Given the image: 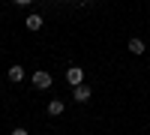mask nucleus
I'll list each match as a JSON object with an SVG mask.
<instances>
[{"label":"nucleus","instance_id":"4","mask_svg":"<svg viewBox=\"0 0 150 135\" xmlns=\"http://www.w3.org/2000/svg\"><path fill=\"white\" fill-rule=\"evenodd\" d=\"M144 48H147V45H144L141 39H135V36L129 39V51H132V54H144Z\"/></svg>","mask_w":150,"mask_h":135},{"label":"nucleus","instance_id":"1","mask_svg":"<svg viewBox=\"0 0 150 135\" xmlns=\"http://www.w3.org/2000/svg\"><path fill=\"white\" fill-rule=\"evenodd\" d=\"M30 81H33V87H36V90H48V87H51V72H45V69H36Z\"/></svg>","mask_w":150,"mask_h":135},{"label":"nucleus","instance_id":"5","mask_svg":"<svg viewBox=\"0 0 150 135\" xmlns=\"http://www.w3.org/2000/svg\"><path fill=\"white\" fill-rule=\"evenodd\" d=\"M9 81H12V84L24 81V69H21V66H12V69H9Z\"/></svg>","mask_w":150,"mask_h":135},{"label":"nucleus","instance_id":"2","mask_svg":"<svg viewBox=\"0 0 150 135\" xmlns=\"http://www.w3.org/2000/svg\"><path fill=\"white\" fill-rule=\"evenodd\" d=\"M66 81L72 84V87L84 84V69H81V66H69V69H66Z\"/></svg>","mask_w":150,"mask_h":135},{"label":"nucleus","instance_id":"6","mask_svg":"<svg viewBox=\"0 0 150 135\" xmlns=\"http://www.w3.org/2000/svg\"><path fill=\"white\" fill-rule=\"evenodd\" d=\"M48 114H51V117H57V114H63V102H60V99H54V102H48Z\"/></svg>","mask_w":150,"mask_h":135},{"label":"nucleus","instance_id":"3","mask_svg":"<svg viewBox=\"0 0 150 135\" xmlns=\"http://www.w3.org/2000/svg\"><path fill=\"white\" fill-rule=\"evenodd\" d=\"M72 99L75 102H87L90 99V87H87V84H78V87L72 90Z\"/></svg>","mask_w":150,"mask_h":135},{"label":"nucleus","instance_id":"7","mask_svg":"<svg viewBox=\"0 0 150 135\" xmlns=\"http://www.w3.org/2000/svg\"><path fill=\"white\" fill-rule=\"evenodd\" d=\"M24 24H27V30H39V27H42V18H39V15H27Z\"/></svg>","mask_w":150,"mask_h":135},{"label":"nucleus","instance_id":"8","mask_svg":"<svg viewBox=\"0 0 150 135\" xmlns=\"http://www.w3.org/2000/svg\"><path fill=\"white\" fill-rule=\"evenodd\" d=\"M12 135H27V129H21V126H18V129H12Z\"/></svg>","mask_w":150,"mask_h":135},{"label":"nucleus","instance_id":"9","mask_svg":"<svg viewBox=\"0 0 150 135\" xmlns=\"http://www.w3.org/2000/svg\"><path fill=\"white\" fill-rule=\"evenodd\" d=\"M15 3H21V6H27V3H30V0H15Z\"/></svg>","mask_w":150,"mask_h":135}]
</instances>
